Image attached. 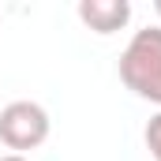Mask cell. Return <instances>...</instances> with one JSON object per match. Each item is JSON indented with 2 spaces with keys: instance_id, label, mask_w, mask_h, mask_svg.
Instances as JSON below:
<instances>
[{
  "instance_id": "5",
  "label": "cell",
  "mask_w": 161,
  "mask_h": 161,
  "mask_svg": "<svg viewBox=\"0 0 161 161\" xmlns=\"http://www.w3.org/2000/svg\"><path fill=\"white\" fill-rule=\"evenodd\" d=\"M0 161H26V158H19V154H8V158H0Z\"/></svg>"
},
{
  "instance_id": "1",
  "label": "cell",
  "mask_w": 161,
  "mask_h": 161,
  "mask_svg": "<svg viewBox=\"0 0 161 161\" xmlns=\"http://www.w3.org/2000/svg\"><path fill=\"white\" fill-rule=\"evenodd\" d=\"M120 79L139 97L161 105V26L135 30V38L120 53Z\"/></svg>"
},
{
  "instance_id": "3",
  "label": "cell",
  "mask_w": 161,
  "mask_h": 161,
  "mask_svg": "<svg viewBox=\"0 0 161 161\" xmlns=\"http://www.w3.org/2000/svg\"><path fill=\"white\" fill-rule=\"evenodd\" d=\"M79 19L94 34H116L131 23L127 0H79Z\"/></svg>"
},
{
  "instance_id": "6",
  "label": "cell",
  "mask_w": 161,
  "mask_h": 161,
  "mask_svg": "<svg viewBox=\"0 0 161 161\" xmlns=\"http://www.w3.org/2000/svg\"><path fill=\"white\" fill-rule=\"evenodd\" d=\"M154 11H158V19H161V0H154Z\"/></svg>"
},
{
  "instance_id": "4",
  "label": "cell",
  "mask_w": 161,
  "mask_h": 161,
  "mask_svg": "<svg viewBox=\"0 0 161 161\" xmlns=\"http://www.w3.org/2000/svg\"><path fill=\"white\" fill-rule=\"evenodd\" d=\"M142 139H146V150H150V158L161 161V113H158V116H150L146 131H142Z\"/></svg>"
},
{
  "instance_id": "2",
  "label": "cell",
  "mask_w": 161,
  "mask_h": 161,
  "mask_svg": "<svg viewBox=\"0 0 161 161\" xmlns=\"http://www.w3.org/2000/svg\"><path fill=\"white\" fill-rule=\"evenodd\" d=\"M49 139V113L38 101H11L0 109V142L8 150H38Z\"/></svg>"
}]
</instances>
